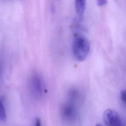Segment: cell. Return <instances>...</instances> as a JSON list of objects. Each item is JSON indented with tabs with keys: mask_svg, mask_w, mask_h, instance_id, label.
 I'll list each match as a JSON object with an SVG mask.
<instances>
[{
	"mask_svg": "<svg viewBox=\"0 0 126 126\" xmlns=\"http://www.w3.org/2000/svg\"><path fill=\"white\" fill-rule=\"evenodd\" d=\"M6 114L5 107L2 101L0 99V120L4 121L6 120Z\"/></svg>",
	"mask_w": 126,
	"mask_h": 126,
	"instance_id": "6",
	"label": "cell"
},
{
	"mask_svg": "<svg viewBox=\"0 0 126 126\" xmlns=\"http://www.w3.org/2000/svg\"><path fill=\"white\" fill-rule=\"evenodd\" d=\"M76 102L77 101L69 99L61 108L62 118L67 124H73L77 121L78 116Z\"/></svg>",
	"mask_w": 126,
	"mask_h": 126,
	"instance_id": "2",
	"label": "cell"
},
{
	"mask_svg": "<svg viewBox=\"0 0 126 126\" xmlns=\"http://www.w3.org/2000/svg\"><path fill=\"white\" fill-rule=\"evenodd\" d=\"M120 98L122 101L126 104V90H123L120 93Z\"/></svg>",
	"mask_w": 126,
	"mask_h": 126,
	"instance_id": "7",
	"label": "cell"
},
{
	"mask_svg": "<svg viewBox=\"0 0 126 126\" xmlns=\"http://www.w3.org/2000/svg\"><path fill=\"white\" fill-rule=\"evenodd\" d=\"M2 72V63L0 62V77L1 75V73Z\"/></svg>",
	"mask_w": 126,
	"mask_h": 126,
	"instance_id": "10",
	"label": "cell"
},
{
	"mask_svg": "<svg viewBox=\"0 0 126 126\" xmlns=\"http://www.w3.org/2000/svg\"><path fill=\"white\" fill-rule=\"evenodd\" d=\"M86 7L85 0H75V7L76 15L79 20H82L84 16Z\"/></svg>",
	"mask_w": 126,
	"mask_h": 126,
	"instance_id": "5",
	"label": "cell"
},
{
	"mask_svg": "<svg viewBox=\"0 0 126 126\" xmlns=\"http://www.w3.org/2000/svg\"><path fill=\"white\" fill-rule=\"evenodd\" d=\"M90 50V43L84 35L76 33L73 39L72 52L74 58L80 62L84 61L87 57Z\"/></svg>",
	"mask_w": 126,
	"mask_h": 126,
	"instance_id": "1",
	"label": "cell"
},
{
	"mask_svg": "<svg viewBox=\"0 0 126 126\" xmlns=\"http://www.w3.org/2000/svg\"><path fill=\"white\" fill-rule=\"evenodd\" d=\"M97 4L99 6H103L107 3V0H96Z\"/></svg>",
	"mask_w": 126,
	"mask_h": 126,
	"instance_id": "8",
	"label": "cell"
},
{
	"mask_svg": "<svg viewBox=\"0 0 126 126\" xmlns=\"http://www.w3.org/2000/svg\"><path fill=\"white\" fill-rule=\"evenodd\" d=\"M30 88L32 94L36 97H40L42 95L44 89L42 79L36 74L32 76L30 79Z\"/></svg>",
	"mask_w": 126,
	"mask_h": 126,
	"instance_id": "4",
	"label": "cell"
},
{
	"mask_svg": "<svg viewBox=\"0 0 126 126\" xmlns=\"http://www.w3.org/2000/svg\"><path fill=\"white\" fill-rule=\"evenodd\" d=\"M95 126H102L100 124H96Z\"/></svg>",
	"mask_w": 126,
	"mask_h": 126,
	"instance_id": "11",
	"label": "cell"
},
{
	"mask_svg": "<svg viewBox=\"0 0 126 126\" xmlns=\"http://www.w3.org/2000/svg\"><path fill=\"white\" fill-rule=\"evenodd\" d=\"M34 126H41V121H40V119H37L36 120Z\"/></svg>",
	"mask_w": 126,
	"mask_h": 126,
	"instance_id": "9",
	"label": "cell"
},
{
	"mask_svg": "<svg viewBox=\"0 0 126 126\" xmlns=\"http://www.w3.org/2000/svg\"><path fill=\"white\" fill-rule=\"evenodd\" d=\"M103 120L107 126H123L119 114L114 110H105L103 114Z\"/></svg>",
	"mask_w": 126,
	"mask_h": 126,
	"instance_id": "3",
	"label": "cell"
}]
</instances>
